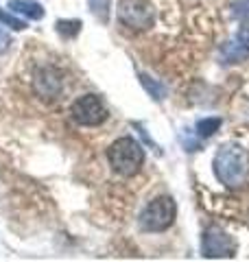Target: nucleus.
<instances>
[{
	"mask_svg": "<svg viewBox=\"0 0 249 262\" xmlns=\"http://www.w3.org/2000/svg\"><path fill=\"white\" fill-rule=\"evenodd\" d=\"M175 214H177V206L171 196H155L140 212L138 223L144 232H164V229H169L173 225Z\"/></svg>",
	"mask_w": 249,
	"mask_h": 262,
	"instance_id": "nucleus-3",
	"label": "nucleus"
},
{
	"mask_svg": "<svg viewBox=\"0 0 249 262\" xmlns=\"http://www.w3.org/2000/svg\"><path fill=\"white\" fill-rule=\"evenodd\" d=\"M214 175L227 188H240L249 179V153L240 144H223L214 155Z\"/></svg>",
	"mask_w": 249,
	"mask_h": 262,
	"instance_id": "nucleus-1",
	"label": "nucleus"
},
{
	"mask_svg": "<svg viewBox=\"0 0 249 262\" xmlns=\"http://www.w3.org/2000/svg\"><path fill=\"white\" fill-rule=\"evenodd\" d=\"M11 46V35L5 29H0V55L7 53V48Z\"/></svg>",
	"mask_w": 249,
	"mask_h": 262,
	"instance_id": "nucleus-16",
	"label": "nucleus"
},
{
	"mask_svg": "<svg viewBox=\"0 0 249 262\" xmlns=\"http://www.w3.org/2000/svg\"><path fill=\"white\" fill-rule=\"evenodd\" d=\"M221 57L227 63L243 61L249 57V27H243L234 33V37L221 48Z\"/></svg>",
	"mask_w": 249,
	"mask_h": 262,
	"instance_id": "nucleus-7",
	"label": "nucleus"
},
{
	"mask_svg": "<svg viewBox=\"0 0 249 262\" xmlns=\"http://www.w3.org/2000/svg\"><path fill=\"white\" fill-rule=\"evenodd\" d=\"M88 5H90V11L94 13V18H98L103 24H107V20H110L112 0H88Z\"/></svg>",
	"mask_w": 249,
	"mask_h": 262,
	"instance_id": "nucleus-11",
	"label": "nucleus"
},
{
	"mask_svg": "<svg viewBox=\"0 0 249 262\" xmlns=\"http://www.w3.org/2000/svg\"><path fill=\"white\" fill-rule=\"evenodd\" d=\"M81 31V22L79 20H61L57 22V33H61L64 37H74Z\"/></svg>",
	"mask_w": 249,
	"mask_h": 262,
	"instance_id": "nucleus-13",
	"label": "nucleus"
},
{
	"mask_svg": "<svg viewBox=\"0 0 249 262\" xmlns=\"http://www.w3.org/2000/svg\"><path fill=\"white\" fill-rule=\"evenodd\" d=\"M140 83L144 85V90H147V92L155 98V101H162V98L166 96V88H164L162 83H157V81H155V79H151V77L140 75Z\"/></svg>",
	"mask_w": 249,
	"mask_h": 262,
	"instance_id": "nucleus-12",
	"label": "nucleus"
},
{
	"mask_svg": "<svg viewBox=\"0 0 249 262\" xmlns=\"http://www.w3.org/2000/svg\"><path fill=\"white\" fill-rule=\"evenodd\" d=\"M9 9L24 15V18H29V20H42L44 18V7H42L39 3H33V0H11Z\"/></svg>",
	"mask_w": 249,
	"mask_h": 262,
	"instance_id": "nucleus-9",
	"label": "nucleus"
},
{
	"mask_svg": "<svg viewBox=\"0 0 249 262\" xmlns=\"http://www.w3.org/2000/svg\"><path fill=\"white\" fill-rule=\"evenodd\" d=\"M107 160H110V166L114 168V173H118L122 177H134L142 168L144 151L138 140L125 136L112 142L110 151H107Z\"/></svg>",
	"mask_w": 249,
	"mask_h": 262,
	"instance_id": "nucleus-2",
	"label": "nucleus"
},
{
	"mask_svg": "<svg viewBox=\"0 0 249 262\" xmlns=\"http://www.w3.org/2000/svg\"><path fill=\"white\" fill-rule=\"evenodd\" d=\"M201 251L205 258H232L236 251V243L221 227H208L203 232Z\"/></svg>",
	"mask_w": 249,
	"mask_h": 262,
	"instance_id": "nucleus-6",
	"label": "nucleus"
},
{
	"mask_svg": "<svg viewBox=\"0 0 249 262\" xmlns=\"http://www.w3.org/2000/svg\"><path fill=\"white\" fill-rule=\"evenodd\" d=\"M118 20L131 31H149L155 24V9L149 0H120Z\"/></svg>",
	"mask_w": 249,
	"mask_h": 262,
	"instance_id": "nucleus-4",
	"label": "nucleus"
},
{
	"mask_svg": "<svg viewBox=\"0 0 249 262\" xmlns=\"http://www.w3.org/2000/svg\"><path fill=\"white\" fill-rule=\"evenodd\" d=\"M33 85H35V92L39 96L55 98L61 92V75L55 68H42V70H37Z\"/></svg>",
	"mask_w": 249,
	"mask_h": 262,
	"instance_id": "nucleus-8",
	"label": "nucleus"
},
{
	"mask_svg": "<svg viewBox=\"0 0 249 262\" xmlns=\"http://www.w3.org/2000/svg\"><path fill=\"white\" fill-rule=\"evenodd\" d=\"M72 118L83 127H98L107 120V107L101 96L96 94H83L72 103L70 107Z\"/></svg>",
	"mask_w": 249,
	"mask_h": 262,
	"instance_id": "nucleus-5",
	"label": "nucleus"
},
{
	"mask_svg": "<svg viewBox=\"0 0 249 262\" xmlns=\"http://www.w3.org/2000/svg\"><path fill=\"white\" fill-rule=\"evenodd\" d=\"M223 125V120L221 118H201V120H197V125H195V131H197V136L201 138H210V136H214L219 131V127Z\"/></svg>",
	"mask_w": 249,
	"mask_h": 262,
	"instance_id": "nucleus-10",
	"label": "nucleus"
},
{
	"mask_svg": "<svg viewBox=\"0 0 249 262\" xmlns=\"http://www.w3.org/2000/svg\"><path fill=\"white\" fill-rule=\"evenodd\" d=\"M232 15L240 20H247L249 18V0H234L232 3Z\"/></svg>",
	"mask_w": 249,
	"mask_h": 262,
	"instance_id": "nucleus-15",
	"label": "nucleus"
},
{
	"mask_svg": "<svg viewBox=\"0 0 249 262\" xmlns=\"http://www.w3.org/2000/svg\"><path fill=\"white\" fill-rule=\"evenodd\" d=\"M0 24H5V27H9V29H13V31H22V29H27V22L20 20V18H15L13 13L5 11V9H0Z\"/></svg>",
	"mask_w": 249,
	"mask_h": 262,
	"instance_id": "nucleus-14",
	"label": "nucleus"
}]
</instances>
